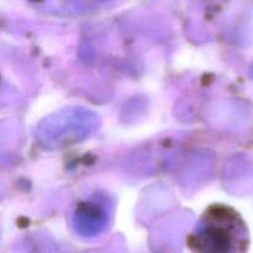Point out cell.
<instances>
[{
  "label": "cell",
  "mask_w": 253,
  "mask_h": 253,
  "mask_svg": "<svg viewBox=\"0 0 253 253\" xmlns=\"http://www.w3.org/2000/svg\"><path fill=\"white\" fill-rule=\"evenodd\" d=\"M192 253H247L249 229L241 215L229 205H210L187 240Z\"/></svg>",
  "instance_id": "cell-1"
},
{
  "label": "cell",
  "mask_w": 253,
  "mask_h": 253,
  "mask_svg": "<svg viewBox=\"0 0 253 253\" xmlns=\"http://www.w3.org/2000/svg\"><path fill=\"white\" fill-rule=\"evenodd\" d=\"M108 210L106 205L99 200H86L81 203L74 214V222L79 231L93 232L99 231L108 222Z\"/></svg>",
  "instance_id": "cell-2"
}]
</instances>
